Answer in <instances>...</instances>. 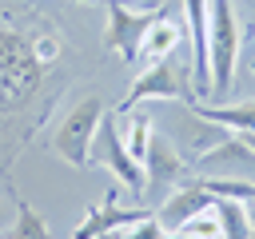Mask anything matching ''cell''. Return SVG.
<instances>
[{
  "instance_id": "1",
  "label": "cell",
  "mask_w": 255,
  "mask_h": 239,
  "mask_svg": "<svg viewBox=\"0 0 255 239\" xmlns=\"http://www.w3.org/2000/svg\"><path fill=\"white\" fill-rule=\"evenodd\" d=\"M207 68H211V100L223 104L231 92V72L239 60V20L231 0H207Z\"/></svg>"
},
{
  "instance_id": "2",
  "label": "cell",
  "mask_w": 255,
  "mask_h": 239,
  "mask_svg": "<svg viewBox=\"0 0 255 239\" xmlns=\"http://www.w3.org/2000/svg\"><path fill=\"white\" fill-rule=\"evenodd\" d=\"M147 100H179V104L187 108V104L199 100V92H195V84L187 80V72H183L175 60H159V64H143V68L135 72V84H131V88L124 92V100H120V116L135 112V108L147 104Z\"/></svg>"
},
{
  "instance_id": "3",
  "label": "cell",
  "mask_w": 255,
  "mask_h": 239,
  "mask_svg": "<svg viewBox=\"0 0 255 239\" xmlns=\"http://www.w3.org/2000/svg\"><path fill=\"white\" fill-rule=\"evenodd\" d=\"M100 116H104V100L100 96H84L72 112H64V120L56 123L52 131V151L72 163V167H92V139H96V127H100Z\"/></svg>"
},
{
  "instance_id": "4",
  "label": "cell",
  "mask_w": 255,
  "mask_h": 239,
  "mask_svg": "<svg viewBox=\"0 0 255 239\" xmlns=\"http://www.w3.org/2000/svg\"><path fill=\"white\" fill-rule=\"evenodd\" d=\"M108 8V28H104V44L124 60V64H135L139 60V44L147 36V28L155 20L167 16V8H151V12H139L131 8V0H104Z\"/></svg>"
},
{
  "instance_id": "5",
  "label": "cell",
  "mask_w": 255,
  "mask_h": 239,
  "mask_svg": "<svg viewBox=\"0 0 255 239\" xmlns=\"http://www.w3.org/2000/svg\"><path fill=\"white\" fill-rule=\"evenodd\" d=\"M92 167H108V171L139 199V191H143V163L128 151V143H124L120 123H116L112 112L100 116V127H96V139H92Z\"/></svg>"
},
{
  "instance_id": "6",
  "label": "cell",
  "mask_w": 255,
  "mask_h": 239,
  "mask_svg": "<svg viewBox=\"0 0 255 239\" xmlns=\"http://www.w3.org/2000/svg\"><path fill=\"white\" fill-rule=\"evenodd\" d=\"M183 179H187V159L179 155V147L167 135L151 131V143H147V155H143V191H139V199L151 207L171 187H179Z\"/></svg>"
},
{
  "instance_id": "7",
  "label": "cell",
  "mask_w": 255,
  "mask_h": 239,
  "mask_svg": "<svg viewBox=\"0 0 255 239\" xmlns=\"http://www.w3.org/2000/svg\"><path fill=\"white\" fill-rule=\"evenodd\" d=\"M187 175H199V179H255V147L243 135H227L223 143H215L211 151L191 159Z\"/></svg>"
},
{
  "instance_id": "8",
  "label": "cell",
  "mask_w": 255,
  "mask_h": 239,
  "mask_svg": "<svg viewBox=\"0 0 255 239\" xmlns=\"http://www.w3.org/2000/svg\"><path fill=\"white\" fill-rule=\"evenodd\" d=\"M211 203H215V195H211L199 179H191V175H187L179 187H171V191L155 203V219H159V227H163V231H179L191 215L207 211Z\"/></svg>"
},
{
  "instance_id": "9",
  "label": "cell",
  "mask_w": 255,
  "mask_h": 239,
  "mask_svg": "<svg viewBox=\"0 0 255 239\" xmlns=\"http://www.w3.org/2000/svg\"><path fill=\"white\" fill-rule=\"evenodd\" d=\"M151 215V207H120L116 203V187L104 191V199L84 215V223L72 231V239H100V235H112L116 227H131L135 219Z\"/></svg>"
},
{
  "instance_id": "10",
  "label": "cell",
  "mask_w": 255,
  "mask_h": 239,
  "mask_svg": "<svg viewBox=\"0 0 255 239\" xmlns=\"http://www.w3.org/2000/svg\"><path fill=\"white\" fill-rule=\"evenodd\" d=\"M227 135H235V131L187 108V116H179V123H175V139H171V135H167V139L179 147V155H183V159H199L203 151H211V147H215V143H223Z\"/></svg>"
},
{
  "instance_id": "11",
  "label": "cell",
  "mask_w": 255,
  "mask_h": 239,
  "mask_svg": "<svg viewBox=\"0 0 255 239\" xmlns=\"http://www.w3.org/2000/svg\"><path fill=\"white\" fill-rule=\"evenodd\" d=\"M191 112H199V116H207V120H215V123H223V127H231L235 135H247V131H255V100H239V104H187Z\"/></svg>"
},
{
  "instance_id": "12",
  "label": "cell",
  "mask_w": 255,
  "mask_h": 239,
  "mask_svg": "<svg viewBox=\"0 0 255 239\" xmlns=\"http://www.w3.org/2000/svg\"><path fill=\"white\" fill-rule=\"evenodd\" d=\"M179 28L171 24V16H163V20H155L151 28H147V36H143V44H139V64H159V60H171V52L179 48Z\"/></svg>"
},
{
  "instance_id": "13",
  "label": "cell",
  "mask_w": 255,
  "mask_h": 239,
  "mask_svg": "<svg viewBox=\"0 0 255 239\" xmlns=\"http://www.w3.org/2000/svg\"><path fill=\"white\" fill-rule=\"evenodd\" d=\"M211 211H215V219H219V239H251V219H247V203L215 195Z\"/></svg>"
},
{
  "instance_id": "14",
  "label": "cell",
  "mask_w": 255,
  "mask_h": 239,
  "mask_svg": "<svg viewBox=\"0 0 255 239\" xmlns=\"http://www.w3.org/2000/svg\"><path fill=\"white\" fill-rule=\"evenodd\" d=\"M4 239H52V231H48V223L28 207V199H16V223H12V231H8Z\"/></svg>"
},
{
  "instance_id": "15",
  "label": "cell",
  "mask_w": 255,
  "mask_h": 239,
  "mask_svg": "<svg viewBox=\"0 0 255 239\" xmlns=\"http://www.w3.org/2000/svg\"><path fill=\"white\" fill-rule=\"evenodd\" d=\"M151 131H155V123H151V116H131V127H128V151L143 163V155H147V143H151Z\"/></svg>"
},
{
  "instance_id": "16",
  "label": "cell",
  "mask_w": 255,
  "mask_h": 239,
  "mask_svg": "<svg viewBox=\"0 0 255 239\" xmlns=\"http://www.w3.org/2000/svg\"><path fill=\"white\" fill-rule=\"evenodd\" d=\"M187 239H219V219H215V211L207 207V211H199V215H191L183 227H179Z\"/></svg>"
},
{
  "instance_id": "17",
  "label": "cell",
  "mask_w": 255,
  "mask_h": 239,
  "mask_svg": "<svg viewBox=\"0 0 255 239\" xmlns=\"http://www.w3.org/2000/svg\"><path fill=\"white\" fill-rule=\"evenodd\" d=\"M124 239H163V227H159L155 211H151V215H143V219H135V223L124 231Z\"/></svg>"
},
{
  "instance_id": "18",
  "label": "cell",
  "mask_w": 255,
  "mask_h": 239,
  "mask_svg": "<svg viewBox=\"0 0 255 239\" xmlns=\"http://www.w3.org/2000/svg\"><path fill=\"white\" fill-rule=\"evenodd\" d=\"M247 219H251V235H255V199L247 203Z\"/></svg>"
},
{
  "instance_id": "19",
  "label": "cell",
  "mask_w": 255,
  "mask_h": 239,
  "mask_svg": "<svg viewBox=\"0 0 255 239\" xmlns=\"http://www.w3.org/2000/svg\"><path fill=\"white\" fill-rule=\"evenodd\" d=\"M243 139H247V143H251V147H255V131H247V135H243Z\"/></svg>"
},
{
  "instance_id": "20",
  "label": "cell",
  "mask_w": 255,
  "mask_h": 239,
  "mask_svg": "<svg viewBox=\"0 0 255 239\" xmlns=\"http://www.w3.org/2000/svg\"><path fill=\"white\" fill-rule=\"evenodd\" d=\"M0 231H4V203H0Z\"/></svg>"
},
{
  "instance_id": "21",
  "label": "cell",
  "mask_w": 255,
  "mask_h": 239,
  "mask_svg": "<svg viewBox=\"0 0 255 239\" xmlns=\"http://www.w3.org/2000/svg\"><path fill=\"white\" fill-rule=\"evenodd\" d=\"M131 4H151V0H131Z\"/></svg>"
},
{
  "instance_id": "22",
  "label": "cell",
  "mask_w": 255,
  "mask_h": 239,
  "mask_svg": "<svg viewBox=\"0 0 255 239\" xmlns=\"http://www.w3.org/2000/svg\"><path fill=\"white\" fill-rule=\"evenodd\" d=\"M100 239H116V235H100Z\"/></svg>"
},
{
  "instance_id": "23",
  "label": "cell",
  "mask_w": 255,
  "mask_h": 239,
  "mask_svg": "<svg viewBox=\"0 0 255 239\" xmlns=\"http://www.w3.org/2000/svg\"><path fill=\"white\" fill-rule=\"evenodd\" d=\"M247 4H251V8H255V0H247Z\"/></svg>"
},
{
  "instance_id": "24",
  "label": "cell",
  "mask_w": 255,
  "mask_h": 239,
  "mask_svg": "<svg viewBox=\"0 0 255 239\" xmlns=\"http://www.w3.org/2000/svg\"><path fill=\"white\" fill-rule=\"evenodd\" d=\"M251 239H255V235H251Z\"/></svg>"
}]
</instances>
